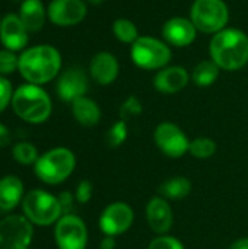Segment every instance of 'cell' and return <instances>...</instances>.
<instances>
[{
	"mask_svg": "<svg viewBox=\"0 0 248 249\" xmlns=\"http://www.w3.org/2000/svg\"><path fill=\"white\" fill-rule=\"evenodd\" d=\"M61 69L60 51L48 44L34 45L23 50L19 55L18 70L20 76L32 85H45L51 82Z\"/></svg>",
	"mask_w": 248,
	"mask_h": 249,
	"instance_id": "6da1fadb",
	"label": "cell"
},
{
	"mask_svg": "<svg viewBox=\"0 0 248 249\" xmlns=\"http://www.w3.org/2000/svg\"><path fill=\"white\" fill-rule=\"evenodd\" d=\"M209 55L221 70L237 71L248 63V35L237 28H225L209 42Z\"/></svg>",
	"mask_w": 248,
	"mask_h": 249,
	"instance_id": "7a4b0ae2",
	"label": "cell"
},
{
	"mask_svg": "<svg viewBox=\"0 0 248 249\" xmlns=\"http://www.w3.org/2000/svg\"><path fill=\"white\" fill-rule=\"evenodd\" d=\"M13 112L29 124L45 123L53 111L50 95L38 85L25 83L13 92L12 98Z\"/></svg>",
	"mask_w": 248,
	"mask_h": 249,
	"instance_id": "3957f363",
	"label": "cell"
},
{
	"mask_svg": "<svg viewBox=\"0 0 248 249\" xmlns=\"http://www.w3.org/2000/svg\"><path fill=\"white\" fill-rule=\"evenodd\" d=\"M76 168V156L67 147H54L38 158L34 172L39 181L48 185L64 182Z\"/></svg>",
	"mask_w": 248,
	"mask_h": 249,
	"instance_id": "277c9868",
	"label": "cell"
},
{
	"mask_svg": "<svg viewBox=\"0 0 248 249\" xmlns=\"http://www.w3.org/2000/svg\"><path fill=\"white\" fill-rule=\"evenodd\" d=\"M23 216L37 226H50L63 216L58 198L44 190H32L22 200Z\"/></svg>",
	"mask_w": 248,
	"mask_h": 249,
	"instance_id": "5b68a950",
	"label": "cell"
},
{
	"mask_svg": "<svg viewBox=\"0 0 248 249\" xmlns=\"http://www.w3.org/2000/svg\"><path fill=\"white\" fill-rule=\"evenodd\" d=\"M170 45L158 38L142 35L130 47L133 63L143 70H161L171 61Z\"/></svg>",
	"mask_w": 248,
	"mask_h": 249,
	"instance_id": "8992f818",
	"label": "cell"
},
{
	"mask_svg": "<svg viewBox=\"0 0 248 249\" xmlns=\"http://www.w3.org/2000/svg\"><path fill=\"white\" fill-rule=\"evenodd\" d=\"M190 19L203 34H218L227 28L229 10L224 0H194L190 9Z\"/></svg>",
	"mask_w": 248,
	"mask_h": 249,
	"instance_id": "52a82bcc",
	"label": "cell"
},
{
	"mask_svg": "<svg viewBox=\"0 0 248 249\" xmlns=\"http://www.w3.org/2000/svg\"><path fill=\"white\" fill-rule=\"evenodd\" d=\"M86 223L76 214H63L54 228V241L58 249H86L88 247Z\"/></svg>",
	"mask_w": 248,
	"mask_h": 249,
	"instance_id": "ba28073f",
	"label": "cell"
},
{
	"mask_svg": "<svg viewBox=\"0 0 248 249\" xmlns=\"http://www.w3.org/2000/svg\"><path fill=\"white\" fill-rule=\"evenodd\" d=\"M34 236V226L19 214L0 220V249H28Z\"/></svg>",
	"mask_w": 248,
	"mask_h": 249,
	"instance_id": "9c48e42d",
	"label": "cell"
},
{
	"mask_svg": "<svg viewBox=\"0 0 248 249\" xmlns=\"http://www.w3.org/2000/svg\"><path fill=\"white\" fill-rule=\"evenodd\" d=\"M153 142L156 147L171 159H180L189 153L190 140L186 133L174 123L164 121L156 125L153 131Z\"/></svg>",
	"mask_w": 248,
	"mask_h": 249,
	"instance_id": "30bf717a",
	"label": "cell"
},
{
	"mask_svg": "<svg viewBox=\"0 0 248 249\" xmlns=\"http://www.w3.org/2000/svg\"><path fill=\"white\" fill-rule=\"evenodd\" d=\"M134 222V210L124 201L108 204L99 216V229L107 236H120L126 233Z\"/></svg>",
	"mask_w": 248,
	"mask_h": 249,
	"instance_id": "8fae6325",
	"label": "cell"
},
{
	"mask_svg": "<svg viewBox=\"0 0 248 249\" xmlns=\"http://www.w3.org/2000/svg\"><path fill=\"white\" fill-rule=\"evenodd\" d=\"M88 9L83 0H51L47 16L53 25L67 28L80 23L86 18Z\"/></svg>",
	"mask_w": 248,
	"mask_h": 249,
	"instance_id": "7c38bea8",
	"label": "cell"
},
{
	"mask_svg": "<svg viewBox=\"0 0 248 249\" xmlns=\"http://www.w3.org/2000/svg\"><path fill=\"white\" fill-rule=\"evenodd\" d=\"M89 89V80L86 73L79 67H70L64 70L57 80V95L64 102H73L82 96H86Z\"/></svg>",
	"mask_w": 248,
	"mask_h": 249,
	"instance_id": "4fadbf2b",
	"label": "cell"
},
{
	"mask_svg": "<svg viewBox=\"0 0 248 249\" xmlns=\"http://www.w3.org/2000/svg\"><path fill=\"white\" fill-rule=\"evenodd\" d=\"M146 222L155 235H168L174 225V212L167 198L161 196L152 197L146 204Z\"/></svg>",
	"mask_w": 248,
	"mask_h": 249,
	"instance_id": "5bb4252c",
	"label": "cell"
},
{
	"mask_svg": "<svg viewBox=\"0 0 248 249\" xmlns=\"http://www.w3.org/2000/svg\"><path fill=\"white\" fill-rule=\"evenodd\" d=\"M197 28L191 22V19L175 16L168 19L162 26V38L168 45H174L178 48L189 47L194 42L197 36Z\"/></svg>",
	"mask_w": 248,
	"mask_h": 249,
	"instance_id": "9a60e30c",
	"label": "cell"
},
{
	"mask_svg": "<svg viewBox=\"0 0 248 249\" xmlns=\"http://www.w3.org/2000/svg\"><path fill=\"white\" fill-rule=\"evenodd\" d=\"M0 41L3 47L9 51L18 53V51L26 50V45L29 41V32L22 23L19 15L9 13L1 19Z\"/></svg>",
	"mask_w": 248,
	"mask_h": 249,
	"instance_id": "2e32d148",
	"label": "cell"
},
{
	"mask_svg": "<svg viewBox=\"0 0 248 249\" xmlns=\"http://www.w3.org/2000/svg\"><path fill=\"white\" fill-rule=\"evenodd\" d=\"M190 76L183 66H167L156 71L153 86L159 93L174 95L181 92L189 85Z\"/></svg>",
	"mask_w": 248,
	"mask_h": 249,
	"instance_id": "e0dca14e",
	"label": "cell"
},
{
	"mask_svg": "<svg viewBox=\"0 0 248 249\" xmlns=\"http://www.w3.org/2000/svg\"><path fill=\"white\" fill-rule=\"evenodd\" d=\"M120 73V64L114 54L108 51L96 53L89 63L91 77L101 86H108L114 83Z\"/></svg>",
	"mask_w": 248,
	"mask_h": 249,
	"instance_id": "ac0fdd59",
	"label": "cell"
},
{
	"mask_svg": "<svg viewBox=\"0 0 248 249\" xmlns=\"http://www.w3.org/2000/svg\"><path fill=\"white\" fill-rule=\"evenodd\" d=\"M23 184L15 175L0 179V212H12L23 200Z\"/></svg>",
	"mask_w": 248,
	"mask_h": 249,
	"instance_id": "d6986e66",
	"label": "cell"
},
{
	"mask_svg": "<svg viewBox=\"0 0 248 249\" xmlns=\"http://www.w3.org/2000/svg\"><path fill=\"white\" fill-rule=\"evenodd\" d=\"M19 18L28 32H38L42 29L47 16V9L41 0H23L20 3Z\"/></svg>",
	"mask_w": 248,
	"mask_h": 249,
	"instance_id": "ffe728a7",
	"label": "cell"
},
{
	"mask_svg": "<svg viewBox=\"0 0 248 249\" xmlns=\"http://www.w3.org/2000/svg\"><path fill=\"white\" fill-rule=\"evenodd\" d=\"M72 114L73 118L83 127L96 125L102 117L99 105L88 96H82L72 102Z\"/></svg>",
	"mask_w": 248,
	"mask_h": 249,
	"instance_id": "44dd1931",
	"label": "cell"
},
{
	"mask_svg": "<svg viewBox=\"0 0 248 249\" xmlns=\"http://www.w3.org/2000/svg\"><path fill=\"white\" fill-rule=\"evenodd\" d=\"M191 190H193V185L187 177L175 175V177L168 178L159 185L158 194L167 200L178 201V200H184L186 197H189Z\"/></svg>",
	"mask_w": 248,
	"mask_h": 249,
	"instance_id": "7402d4cb",
	"label": "cell"
},
{
	"mask_svg": "<svg viewBox=\"0 0 248 249\" xmlns=\"http://www.w3.org/2000/svg\"><path fill=\"white\" fill-rule=\"evenodd\" d=\"M221 69L213 60H203L194 66L191 71V80L199 88L212 86L219 77Z\"/></svg>",
	"mask_w": 248,
	"mask_h": 249,
	"instance_id": "603a6c76",
	"label": "cell"
},
{
	"mask_svg": "<svg viewBox=\"0 0 248 249\" xmlns=\"http://www.w3.org/2000/svg\"><path fill=\"white\" fill-rule=\"evenodd\" d=\"M113 34L118 41H121L124 44H133L140 36L139 29L134 25V22L127 18H118L114 20Z\"/></svg>",
	"mask_w": 248,
	"mask_h": 249,
	"instance_id": "cb8c5ba5",
	"label": "cell"
},
{
	"mask_svg": "<svg viewBox=\"0 0 248 249\" xmlns=\"http://www.w3.org/2000/svg\"><path fill=\"white\" fill-rule=\"evenodd\" d=\"M216 150H218L216 142L212 140L210 137H196L190 140L189 153L194 159H200V160L210 159L212 156H215Z\"/></svg>",
	"mask_w": 248,
	"mask_h": 249,
	"instance_id": "d4e9b609",
	"label": "cell"
},
{
	"mask_svg": "<svg viewBox=\"0 0 248 249\" xmlns=\"http://www.w3.org/2000/svg\"><path fill=\"white\" fill-rule=\"evenodd\" d=\"M12 156L13 159L20 163V165H35V162L38 160L39 155L37 147L32 143L28 142H19L13 146L12 149Z\"/></svg>",
	"mask_w": 248,
	"mask_h": 249,
	"instance_id": "484cf974",
	"label": "cell"
},
{
	"mask_svg": "<svg viewBox=\"0 0 248 249\" xmlns=\"http://www.w3.org/2000/svg\"><path fill=\"white\" fill-rule=\"evenodd\" d=\"M129 136V127L127 123L123 120H117L107 131L105 134V143L110 149H118Z\"/></svg>",
	"mask_w": 248,
	"mask_h": 249,
	"instance_id": "4316f807",
	"label": "cell"
},
{
	"mask_svg": "<svg viewBox=\"0 0 248 249\" xmlns=\"http://www.w3.org/2000/svg\"><path fill=\"white\" fill-rule=\"evenodd\" d=\"M142 111H143L142 102L136 96H129L120 107V120L127 123L129 120L140 115Z\"/></svg>",
	"mask_w": 248,
	"mask_h": 249,
	"instance_id": "83f0119b",
	"label": "cell"
},
{
	"mask_svg": "<svg viewBox=\"0 0 248 249\" xmlns=\"http://www.w3.org/2000/svg\"><path fill=\"white\" fill-rule=\"evenodd\" d=\"M19 66V55L9 50H0V76L12 74L18 70Z\"/></svg>",
	"mask_w": 248,
	"mask_h": 249,
	"instance_id": "f1b7e54d",
	"label": "cell"
},
{
	"mask_svg": "<svg viewBox=\"0 0 248 249\" xmlns=\"http://www.w3.org/2000/svg\"><path fill=\"white\" fill-rule=\"evenodd\" d=\"M148 249H184L183 242L171 235H156L148 245Z\"/></svg>",
	"mask_w": 248,
	"mask_h": 249,
	"instance_id": "f546056e",
	"label": "cell"
},
{
	"mask_svg": "<svg viewBox=\"0 0 248 249\" xmlns=\"http://www.w3.org/2000/svg\"><path fill=\"white\" fill-rule=\"evenodd\" d=\"M92 196H94V185H92V182L88 181V179H82L77 184L76 191H75L76 201L80 203V204H88L91 201Z\"/></svg>",
	"mask_w": 248,
	"mask_h": 249,
	"instance_id": "4dcf8cb0",
	"label": "cell"
},
{
	"mask_svg": "<svg viewBox=\"0 0 248 249\" xmlns=\"http://www.w3.org/2000/svg\"><path fill=\"white\" fill-rule=\"evenodd\" d=\"M13 92L12 83L4 76H0V114L9 107V104H12Z\"/></svg>",
	"mask_w": 248,
	"mask_h": 249,
	"instance_id": "1f68e13d",
	"label": "cell"
},
{
	"mask_svg": "<svg viewBox=\"0 0 248 249\" xmlns=\"http://www.w3.org/2000/svg\"><path fill=\"white\" fill-rule=\"evenodd\" d=\"M58 198V203L61 206V210H63V214H70L72 213V209H73V203H75V196L70 193V191H63L57 196Z\"/></svg>",
	"mask_w": 248,
	"mask_h": 249,
	"instance_id": "d6a6232c",
	"label": "cell"
},
{
	"mask_svg": "<svg viewBox=\"0 0 248 249\" xmlns=\"http://www.w3.org/2000/svg\"><path fill=\"white\" fill-rule=\"evenodd\" d=\"M117 248V239L115 236H107L104 235L102 241L99 242V249H115Z\"/></svg>",
	"mask_w": 248,
	"mask_h": 249,
	"instance_id": "836d02e7",
	"label": "cell"
},
{
	"mask_svg": "<svg viewBox=\"0 0 248 249\" xmlns=\"http://www.w3.org/2000/svg\"><path fill=\"white\" fill-rule=\"evenodd\" d=\"M10 143V131L0 123V147H6Z\"/></svg>",
	"mask_w": 248,
	"mask_h": 249,
	"instance_id": "e575fe53",
	"label": "cell"
},
{
	"mask_svg": "<svg viewBox=\"0 0 248 249\" xmlns=\"http://www.w3.org/2000/svg\"><path fill=\"white\" fill-rule=\"evenodd\" d=\"M228 249H248V236L238 238L228 247Z\"/></svg>",
	"mask_w": 248,
	"mask_h": 249,
	"instance_id": "d590c367",
	"label": "cell"
},
{
	"mask_svg": "<svg viewBox=\"0 0 248 249\" xmlns=\"http://www.w3.org/2000/svg\"><path fill=\"white\" fill-rule=\"evenodd\" d=\"M88 3H91V4H94V6H98V4H102L105 0H86Z\"/></svg>",
	"mask_w": 248,
	"mask_h": 249,
	"instance_id": "8d00e7d4",
	"label": "cell"
},
{
	"mask_svg": "<svg viewBox=\"0 0 248 249\" xmlns=\"http://www.w3.org/2000/svg\"><path fill=\"white\" fill-rule=\"evenodd\" d=\"M15 1H20V3H22V1H23V0H15Z\"/></svg>",
	"mask_w": 248,
	"mask_h": 249,
	"instance_id": "74e56055",
	"label": "cell"
},
{
	"mask_svg": "<svg viewBox=\"0 0 248 249\" xmlns=\"http://www.w3.org/2000/svg\"><path fill=\"white\" fill-rule=\"evenodd\" d=\"M0 26H1V19H0Z\"/></svg>",
	"mask_w": 248,
	"mask_h": 249,
	"instance_id": "f35d334b",
	"label": "cell"
},
{
	"mask_svg": "<svg viewBox=\"0 0 248 249\" xmlns=\"http://www.w3.org/2000/svg\"><path fill=\"white\" fill-rule=\"evenodd\" d=\"M28 249H29V248H28Z\"/></svg>",
	"mask_w": 248,
	"mask_h": 249,
	"instance_id": "ab89813d",
	"label": "cell"
}]
</instances>
